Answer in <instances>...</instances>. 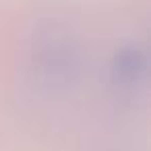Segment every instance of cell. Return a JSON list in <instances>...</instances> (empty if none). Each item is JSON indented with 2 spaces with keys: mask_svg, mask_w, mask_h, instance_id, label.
I'll return each mask as SVG.
<instances>
[{
  "mask_svg": "<svg viewBox=\"0 0 151 151\" xmlns=\"http://www.w3.org/2000/svg\"><path fill=\"white\" fill-rule=\"evenodd\" d=\"M143 68V60L137 52H130V54H122L118 58V75L120 77H134L139 70Z\"/></svg>",
  "mask_w": 151,
  "mask_h": 151,
  "instance_id": "6da1fadb",
  "label": "cell"
}]
</instances>
